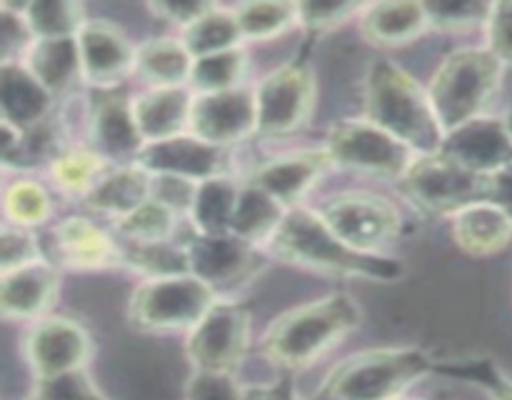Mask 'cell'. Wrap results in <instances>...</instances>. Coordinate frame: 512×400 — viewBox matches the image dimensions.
<instances>
[{"label":"cell","instance_id":"cell-1","mask_svg":"<svg viewBox=\"0 0 512 400\" xmlns=\"http://www.w3.org/2000/svg\"><path fill=\"white\" fill-rule=\"evenodd\" d=\"M365 120L388 130L418 155L440 153L445 130L435 115L428 90L395 65L375 60L365 80Z\"/></svg>","mask_w":512,"mask_h":400},{"label":"cell","instance_id":"cell-2","mask_svg":"<svg viewBox=\"0 0 512 400\" xmlns=\"http://www.w3.org/2000/svg\"><path fill=\"white\" fill-rule=\"evenodd\" d=\"M270 253L293 265L370 280H398L403 275V265L398 260L350 248L330 230L323 215L308 208L288 210L278 233L270 238Z\"/></svg>","mask_w":512,"mask_h":400},{"label":"cell","instance_id":"cell-3","mask_svg":"<svg viewBox=\"0 0 512 400\" xmlns=\"http://www.w3.org/2000/svg\"><path fill=\"white\" fill-rule=\"evenodd\" d=\"M360 325V310L345 293L313 300L280 315L268 328L263 350L280 368L298 370L333 348Z\"/></svg>","mask_w":512,"mask_h":400},{"label":"cell","instance_id":"cell-4","mask_svg":"<svg viewBox=\"0 0 512 400\" xmlns=\"http://www.w3.org/2000/svg\"><path fill=\"white\" fill-rule=\"evenodd\" d=\"M430 370L435 363L418 348L365 350L340 363L313 400H398Z\"/></svg>","mask_w":512,"mask_h":400},{"label":"cell","instance_id":"cell-5","mask_svg":"<svg viewBox=\"0 0 512 400\" xmlns=\"http://www.w3.org/2000/svg\"><path fill=\"white\" fill-rule=\"evenodd\" d=\"M503 78V60L490 48L450 53L430 80V103L445 133L480 118Z\"/></svg>","mask_w":512,"mask_h":400},{"label":"cell","instance_id":"cell-6","mask_svg":"<svg viewBox=\"0 0 512 400\" xmlns=\"http://www.w3.org/2000/svg\"><path fill=\"white\" fill-rule=\"evenodd\" d=\"M215 300V290L193 273L148 278L130 298V323L145 333L193 330Z\"/></svg>","mask_w":512,"mask_h":400},{"label":"cell","instance_id":"cell-7","mask_svg":"<svg viewBox=\"0 0 512 400\" xmlns=\"http://www.w3.org/2000/svg\"><path fill=\"white\" fill-rule=\"evenodd\" d=\"M400 193L433 215H458L468 205L488 200L490 178L463 168L448 155H418L398 180Z\"/></svg>","mask_w":512,"mask_h":400},{"label":"cell","instance_id":"cell-8","mask_svg":"<svg viewBox=\"0 0 512 400\" xmlns=\"http://www.w3.org/2000/svg\"><path fill=\"white\" fill-rule=\"evenodd\" d=\"M320 215L350 248L373 255H380V248L395 240L403 225L400 210L388 198L365 190L333 195Z\"/></svg>","mask_w":512,"mask_h":400},{"label":"cell","instance_id":"cell-9","mask_svg":"<svg viewBox=\"0 0 512 400\" xmlns=\"http://www.w3.org/2000/svg\"><path fill=\"white\" fill-rule=\"evenodd\" d=\"M325 150L333 163L395 180L403 178L415 160V150L370 120H345L333 125Z\"/></svg>","mask_w":512,"mask_h":400},{"label":"cell","instance_id":"cell-10","mask_svg":"<svg viewBox=\"0 0 512 400\" xmlns=\"http://www.w3.org/2000/svg\"><path fill=\"white\" fill-rule=\"evenodd\" d=\"M315 103V80L305 65L293 63L273 70L255 90L258 135L283 138L308 123Z\"/></svg>","mask_w":512,"mask_h":400},{"label":"cell","instance_id":"cell-11","mask_svg":"<svg viewBox=\"0 0 512 400\" xmlns=\"http://www.w3.org/2000/svg\"><path fill=\"white\" fill-rule=\"evenodd\" d=\"M250 343V313L238 303H215L190 330L188 355L195 370L230 373Z\"/></svg>","mask_w":512,"mask_h":400},{"label":"cell","instance_id":"cell-12","mask_svg":"<svg viewBox=\"0 0 512 400\" xmlns=\"http://www.w3.org/2000/svg\"><path fill=\"white\" fill-rule=\"evenodd\" d=\"M185 250H188L190 273L208 283L215 293L238 288L240 283L253 278L263 265L255 245L233 233H198L185 245Z\"/></svg>","mask_w":512,"mask_h":400},{"label":"cell","instance_id":"cell-13","mask_svg":"<svg viewBox=\"0 0 512 400\" xmlns=\"http://www.w3.org/2000/svg\"><path fill=\"white\" fill-rule=\"evenodd\" d=\"M190 133L210 145L225 148L258 133L255 93L245 88L223 93H198L190 115Z\"/></svg>","mask_w":512,"mask_h":400},{"label":"cell","instance_id":"cell-14","mask_svg":"<svg viewBox=\"0 0 512 400\" xmlns=\"http://www.w3.org/2000/svg\"><path fill=\"white\" fill-rule=\"evenodd\" d=\"M440 153L478 175H495L512 165V135L505 118H480L445 133Z\"/></svg>","mask_w":512,"mask_h":400},{"label":"cell","instance_id":"cell-15","mask_svg":"<svg viewBox=\"0 0 512 400\" xmlns=\"http://www.w3.org/2000/svg\"><path fill=\"white\" fill-rule=\"evenodd\" d=\"M90 140L105 160H138L145 140L133 115V100L118 88L95 90L90 103Z\"/></svg>","mask_w":512,"mask_h":400},{"label":"cell","instance_id":"cell-16","mask_svg":"<svg viewBox=\"0 0 512 400\" xmlns=\"http://www.w3.org/2000/svg\"><path fill=\"white\" fill-rule=\"evenodd\" d=\"M135 165L145 168L150 175H180L203 183L225 175V150L195 138L193 133H183L158 143H145Z\"/></svg>","mask_w":512,"mask_h":400},{"label":"cell","instance_id":"cell-17","mask_svg":"<svg viewBox=\"0 0 512 400\" xmlns=\"http://www.w3.org/2000/svg\"><path fill=\"white\" fill-rule=\"evenodd\" d=\"M88 353V333L68 318L43 320L28 338V360L38 383L83 370Z\"/></svg>","mask_w":512,"mask_h":400},{"label":"cell","instance_id":"cell-18","mask_svg":"<svg viewBox=\"0 0 512 400\" xmlns=\"http://www.w3.org/2000/svg\"><path fill=\"white\" fill-rule=\"evenodd\" d=\"M83 80L95 90L118 88L120 80L135 68L138 50L108 20H88L78 33Z\"/></svg>","mask_w":512,"mask_h":400},{"label":"cell","instance_id":"cell-19","mask_svg":"<svg viewBox=\"0 0 512 400\" xmlns=\"http://www.w3.org/2000/svg\"><path fill=\"white\" fill-rule=\"evenodd\" d=\"M50 248L55 263L65 268L98 270L123 263V245L88 218H68L55 225Z\"/></svg>","mask_w":512,"mask_h":400},{"label":"cell","instance_id":"cell-20","mask_svg":"<svg viewBox=\"0 0 512 400\" xmlns=\"http://www.w3.org/2000/svg\"><path fill=\"white\" fill-rule=\"evenodd\" d=\"M333 165L328 150H298L260 165L248 183L258 185L283 205L295 203L310 190L315 180Z\"/></svg>","mask_w":512,"mask_h":400},{"label":"cell","instance_id":"cell-21","mask_svg":"<svg viewBox=\"0 0 512 400\" xmlns=\"http://www.w3.org/2000/svg\"><path fill=\"white\" fill-rule=\"evenodd\" d=\"M53 93L25 68V63L0 65V113L3 123L30 130L45 123Z\"/></svg>","mask_w":512,"mask_h":400},{"label":"cell","instance_id":"cell-22","mask_svg":"<svg viewBox=\"0 0 512 400\" xmlns=\"http://www.w3.org/2000/svg\"><path fill=\"white\" fill-rule=\"evenodd\" d=\"M193 95L185 85L178 88H150L148 93L133 100V115L145 143L183 135L190 130L193 115Z\"/></svg>","mask_w":512,"mask_h":400},{"label":"cell","instance_id":"cell-23","mask_svg":"<svg viewBox=\"0 0 512 400\" xmlns=\"http://www.w3.org/2000/svg\"><path fill=\"white\" fill-rule=\"evenodd\" d=\"M453 238L475 258L495 255L512 243V215L493 200H480L453 215Z\"/></svg>","mask_w":512,"mask_h":400},{"label":"cell","instance_id":"cell-24","mask_svg":"<svg viewBox=\"0 0 512 400\" xmlns=\"http://www.w3.org/2000/svg\"><path fill=\"white\" fill-rule=\"evenodd\" d=\"M58 295V270L45 260L3 273L0 308L5 318H38Z\"/></svg>","mask_w":512,"mask_h":400},{"label":"cell","instance_id":"cell-25","mask_svg":"<svg viewBox=\"0 0 512 400\" xmlns=\"http://www.w3.org/2000/svg\"><path fill=\"white\" fill-rule=\"evenodd\" d=\"M25 68L53 95L65 93L83 78L78 35L75 38L33 40L25 53Z\"/></svg>","mask_w":512,"mask_h":400},{"label":"cell","instance_id":"cell-26","mask_svg":"<svg viewBox=\"0 0 512 400\" xmlns=\"http://www.w3.org/2000/svg\"><path fill=\"white\" fill-rule=\"evenodd\" d=\"M430 28L425 3H375L360 13V33L375 45H405Z\"/></svg>","mask_w":512,"mask_h":400},{"label":"cell","instance_id":"cell-27","mask_svg":"<svg viewBox=\"0 0 512 400\" xmlns=\"http://www.w3.org/2000/svg\"><path fill=\"white\" fill-rule=\"evenodd\" d=\"M90 208L100 213L123 215L133 213L138 205L150 200V173L140 165H123V168L105 173L93 190L88 193Z\"/></svg>","mask_w":512,"mask_h":400},{"label":"cell","instance_id":"cell-28","mask_svg":"<svg viewBox=\"0 0 512 400\" xmlns=\"http://www.w3.org/2000/svg\"><path fill=\"white\" fill-rule=\"evenodd\" d=\"M285 215H288V210L280 200H275L273 195L265 193L258 185L245 183L240 188L230 233L255 245L260 240L273 238L280 225H283Z\"/></svg>","mask_w":512,"mask_h":400},{"label":"cell","instance_id":"cell-29","mask_svg":"<svg viewBox=\"0 0 512 400\" xmlns=\"http://www.w3.org/2000/svg\"><path fill=\"white\" fill-rule=\"evenodd\" d=\"M193 63L195 58L183 40L153 38L138 48L135 70L153 83V88H178L190 80Z\"/></svg>","mask_w":512,"mask_h":400},{"label":"cell","instance_id":"cell-30","mask_svg":"<svg viewBox=\"0 0 512 400\" xmlns=\"http://www.w3.org/2000/svg\"><path fill=\"white\" fill-rule=\"evenodd\" d=\"M240 188H243V185L230 180L228 175H218V178L203 180V183L198 185L193 208H190V218H193V225L198 228V233H230V223H233Z\"/></svg>","mask_w":512,"mask_h":400},{"label":"cell","instance_id":"cell-31","mask_svg":"<svg viewBox=\"0 0 512 400\" xmlns=\"http://www.w3.org/2000/svg\"><path fill=\"white\" fill-rule=\"evenodd\" d=\"M180 40H183L193 58H205V55L240 48L243 33H240L235 10L215 8L213 5L208 13L200 15L193 25L183 30V38Z\"/></svg>","mask_w":512,"mask_h":400},{"label":"cell","instance_id":"cell-32","mask_svg":"<svg viewBox=\"0 0 512 400\" xmlns=\"http://www.w3.org/2000/svg\"><path fill=\"white\" fill-rule=\"evenodd\" d=\"M105 158L95 153L93 148H68L60 150L53 158L50 173H53L55 185L68 195H85L98 185L103 178Z\"/></svg>","mask_w":512,"mask_h":400},{"label":"cell","instance_id":"cell-33","mask_svg":"<svg viewBox=\"0 0 512 400\" xmlns=\"http://www.w3.org/2000/svg\"><path fill=\"white\" fill-rule=\"evenodd\" d=\"M28 28L35 40L75 38L88 20H83V8L68 0H35L23 10Z\"/></svg>","mask_w":512,"mask_h":400},{"label":"cell","instance_id":"cell-34","mask_svg":"<svg viewBox=\"0 0 512 400\" xmlns=\"http://www.w3.org/2000/svg\"><path fill=\"white\" fill-rule=\"evenodd\" d=\"M123 263L135 268L148 278H170V275H188L190 260L185 245L170 240L163 243H123Z\"/></svg>","mask_w":512,"mask_h":400},{"label":"cell","instance_id":"cell-35","mask_svg":"<svg viewBox=\"0 0 512 400\" xmlns=\"http://www.w3.org/2000/svg\"><path fill=\"white\" fill-rule=\"evenodd\" d=\"M245 68H248V55L240 48L205 55V58H195L190 83H193V88L198 90V93H223V90H235L240 80H243Z\"/></svg>","mask_w":512,"mask_h":400},{"label":"cell","instance_id":"cell-36","mask_svg":"<svg viewBox=\"0 0 512 400\" xmlns=\"http://www.w3.org/2000/svg\"><path fill=\"white\" fill-rule=\"evenodd\" d=\"M235 18L243 38L268 40L300 23V3H245Z\"/></svg>","mask_w":512,"mask_h":400},{"label":"cell","instance_id":"cell-37","mask_svg":"<svg viewBox=\"0 0 512 400\" xmlns=\"http://www.w3.org/2000/svg\"><path fill=\"white\" fill-rule=\"evenodd\" d=\"M175 230V210L158 200H145L133 213L118 218V233L128 243H163Z\"/></svg>","mask_w":512,"mask_h":400},{"label":"cell","instance_id":"cell-38","mask_svg":"<svg viewBox=\"0 0 512 400\" xmlns=\"http://www.w3.org/2000/svg\"><path fill=\"white\" fill-rule=\"evenodd\" d=\"M3 210L10 225H18V228L40 225L50 215L48 190L35 180H15L5 188Z\"/></svg>","mask_w":512,"mask_h":400},{"label":"cell","instance_id":"cell-39","mask_svg":"<svg viewBox=\"0 0 512 400\" xmlns=\"http://www.w3.org/2000/svg\"><path fill=\"white\" fill-rule=\"evenodd\" d=\"M430 28L468 30L475 25H488L493 5L490 3H425Z\"/></svg>","mask_w":512,"mask_h":400},{"label":"cell","instance_id":"cell-40","mask_svg":"<svg viewBox=\"0 0 512 400\" xmlns=\"http://www.w3.org/2000/svg\"><path fill=\"white\" fill-rule=\"evenodd\" d=\"M435 370L483 385L493 400H512V380L505 378L490 360H470L465 365H438Z\"/></svg>","mask_w":512,"mask_h":400},{"label":"cell","instance_id":"cell-41","mask_svg":"<svg viewBox=\"0 0 512 400\" xmlns=\"http://www.w3.org/2000/svg\"><path fill=\"white\" fill-rule=\"evenodd\" d=\"M23 10L25 5L10 8L8 3H3V8H0V60L3 63H18V55L23 50L28 53V48L33 45L30 40H35Z\"/></svg>","mask_w":512,"mask_h":400},{"label":"cell","instance_id":"cell-42","mask_svg":"<svg viewBox=\"0 0 512 400\" xmlns=\"http://www.w3.org/2000/svg\"><path fill=\"white\" fill-rule=\"evenodd\" d=\"M0 248H3V255H0V268H3V273H13V270L43 260L40 243L35 240V235L28 233V228H18V225H5Z\"/></svg>","mask_w":512,"mask_h":400},{"label":"cell","instance_id":"cell-43","mask_svg":"<svg viewBox=\"0 0 512 400\" xmlns=\"http://www.w3.org/2000/svg\"><path fill=\"white\" fill-rule=\"evenodd\" d=\"M198 185L200 183H195V180L180 178V175H150V198L163 203L165 208L175 210V213H190Z\"/></svg>","mask_w":512,"mask_h":400},{"label":"cell","instance_id":"cell-44","mask_svg":"<svg viewBox=\"0 0 512 400\" xmlns=\"http://www.w3.org/2000/svg\"><path fill=\"white\" fill-rule=\"evenodd\" d=\"M188 400H248L230 373L195 370L188 385Z\"/></svg>","mask_w":512,"mask_h":400},{"label":"cell","instance_id":"cell-45","mask_svg":"<svg viewBox=\"0 0 512 400\" xmlns=\"http://www.w3.org/2000/svg\"><path fill=\"white\" fill-rule=\"evenodd\" d=\"M38 393L45 400H105L93 388V383L85 378L83 370H75V373L60 375V378L53 380H43L38 385Z\"/></svg>","mask_w":512,"mask_h":400},{"label":"cell","instance_id":"cell-46","mask_svg":"<svg viewBox=\"0 0 512 400\" xmlns=\"http://www.w3.org/2000/svg\"><path fill=\"white\" fill-rule=\"evenodd\" d=\"M363 10L365 5L358 3H300V23L310 25L313 30H328Z\"/></svg>","mask_w":512,"mask_h":400},{"label":"cell","instance_id":"cell-47","mask_svg":"<svg viewBox=\"0 0 512 400\" xmlns=\"http://www.w3.org/2000/svg\"><path fill=\"white\" fill-rule=\"evenodd\" d=\"M488 48L503 63H512V3H495L488 20Z\"/></svg>","mask_w":512,"mask_h":400},{"label":"cell","instance_id":"cell-48","mask_svg":"<svg viewBox=\"0 0 512 400\" xmlns=\"http://www.w3.org/2000/svg\"><path fill=\"white\" fill-rule=\"evenodd\" d=\"M150 8H153V13L163 15L165 20H170V23L180 25V28L185 30L188 25H193L200 15L208 13L213 5L210 3H155L150 5Z\"/></svg>","mask_w":512,"mask_h":400},{"label":"cell","instance_id":"cell-49","mask_svg":"<svg viewBox=\"0 0 512 400\" xmlns=\"http://www.w3.org/2000/svg\"><path fill=\"white\" fill-rule=\"evenodd\" d=\"M488 200L498 203L500 208H505L512 215V165L510 168H503L500 173L490 175Z\"/></svg>","mask_w":512,"mask_h":400},{"label":"cell","instance_id":"cell-50","mask_svg":"<svg viewBox=\"0 0 512 400\" xmlns=\"http://www.w3.org/2000/svg\"><path fill=\"white\" fill-rule=\"evenodd\" d=\"M248 400H298L293 395V385L285 380V383H275L268 385V388H258L250 390Z\"/></svg>","mask_w":512,"mask_h":400},{"label":"cell","instance_id":"cell-51","mask_svg":"<svg viewBox=\"0 0 512 400\" xmlns=\"http://www.w3.org/2000/svg\"><path fill=\"white\" fill-rule=\"evenodd\" d=\"M505 125H508V130H510V135H512V108L508 110V115H505Z\"/></svg>","mask_w":512,"mask_h":400},{"label":"cell","instance_id":"cell-52","mask_svg":"<svg viewBox=\"0 0 512 400\" xmlns=\"http://www.w3.org/2000/svg\"><path fill=\"white\" fill-rule=\"evenodd\" d=\"M30 400H45V398H43V395L38 393V395H35V398H30Z\"/></svg>","mask_w":512,"mask_h":400}]
</instances>
